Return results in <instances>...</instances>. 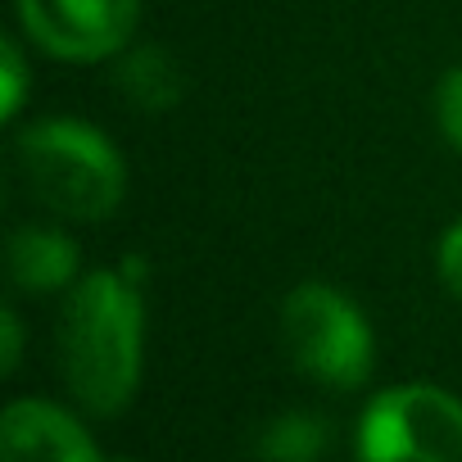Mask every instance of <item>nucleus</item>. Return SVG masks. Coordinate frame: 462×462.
I'll return each instance as SVG.
<instances>
[{"instance_id": "1", "label": "nucleus", "mask_w": 462, "mask_h": 462, "mask_svg": "<svg viewBox=\"0 0 462 462\" xmlns=\"http://www.w3.org/2000/svg\"><path fill=\"white\" fill-rule=\"evenodd\" d=\"M141 273H145L141 259L87 273L82 282L69 286L60 313L64 385L96 417L123 412L141 381V349H145Z\"/></svg>"}, {"instance_id": "2", "label": "nucleus", "mask_w": 462, "mask_h": 462, "mask_svg": "<svg viewBox=\"0 0 462 462\" xmlns=\"http://www.w3.org/2000/svg\"><path fill=\"white\" fill-rule=\"evenodd\" d=\"M14 163L37 204L73 222H100L123 204L127 163L114 141L78 118H46L19 132Z\"/></svg>"}, {"instance_id": "3", "label": "nucleus", "mask_w": 462, "mask_h": 462, "mask_svg": "<svg viewBox=\"0 0 462 462\" xmlns=\"http://www.w3.org/2000/svg\"><path fill=\"white\" fill-rule=\"evenodd\" d=\"M282 345L309 381L331 390L363 385L376 354L363 309L327 282H304L282 300Z\"/></svg>"}, {"instance_id": "4", "label": "nucleus", "mask_w": 462, "mask_h": 462, "mask_svg": "<svg viewBox=\"0 0 462 462\" xmlns=\"http://www.w3.org/2000/svg\"><path fill=\"white\" fill-rule=\"evenodd\" d=\"M358 462H462V399L439 385L381 390L358 421Z\"/></svg>"}, {"instance_id": "5", "label": "nucleus", "mask_w": 462, "mask_h": 462, "mask_svg": "<svg viewBox=\"0 0 462 462\" xmlns=\"http://www.w3.org/2000/svg\"><path fill=\"white\" fill-rule=\"evenodd\" d=\"M141 19V0H19L23 32L55 60L100 64L118 55Z\"/></svg>"}, {"instance_id": "6", "label": "nucleus", "mask_w": 462, "mask_h": 462, "mask_svg": "<svg viewBox=\"0 0 462 462\" xmlns=\"http://www.w3.org/2000/svg\"><path fill=\"white\" fill-rule=\"evenodd\" d=\"M0 462H100V453L60 403L14 399L0 417Z\"/></svg>"}, {"instance_id": "7", "label": "nucleus", "mask_w": 462, "mask_h": 462, "mask_svg": "<svg viewBox=\"0 0 462 462\" xmlns=\"http://www.w3.org/2000/svg\"><path fill=\"white\" fill-rule=\"evenodd\" d=\"M10 277L28 295L64 291L78 277V245L55 226H19L10 236Z\"/></svg>"}, {"instance_id": "8", "label": "nucleus", "mask_w": 462, "mask_h": 462, "mask_svg": "<svg viewBox=\"0 0 462 462\" xmlns=\"http://www.w3.org/2000/svg\"><path fill=\"white\" fill-rule=\"evenodd\" d=\"M114 78H118V91H123L136 109H150V114L172 109V105L181 100V91H186V82H181L172 55L159 51V46H136V51H127V55L118 60V73H114Z\"/></svg>"}, {"instance_id": "9", "label": "nucleus", "mask_w": 462, "mask_h": 462, "mask_svg": "<svg viewBox=\"0 0 462 462\" xmlns=\"http://www.w3.org/2000/svg\"><path fill=\"white\" fill-rule=\"evenodd\" d=\"M327 421L313 412H277L273 421L259 426L254 435V457L259 462H318L327 453Z\"/></svg>"}, {"instance_id": "10", "label": "nucleus", "mask_w": 462, "mask_h": 462, "mask_svg": "<svg viewBox=\"0 0 462 462\" xmlns=\"http://www.w3.org/2000/svg\"><path fill=\"white\" fill-rule=\"evenodd\" d=\"M0 118L14 123L19 109H23V96H28V60L19 51V42H5L0 46Z\"/></svg>"}, {"instance_id": "11", "label": "nucleus", "mask_w": 462, "mask_h": 462, "mask_svg": "<svg viewBox=\"0 0 462 462\" xmlns=\"http://www.w3.org/2000/svg\"><path fill=\"white\" fill-rule=\"evenodd\" d=\"M435 118H439V132L448 136V145L462 150V64L444 73V82L435 91Z\"/></svg>"}, {"instance_id": "12", "label": "nucleus", "mask_w": 462, "mask_h": 462, "mask_svg": "<svg viewBox=\"0 0 462 462\" xmlns=\"http://www.w3.org/2000/svg\"><path fill=\"white\" fill-rule=\"evenodd\" d=\"M435 268H439V282L448 286L453 300H462V217L439 236V250H435Z\"/></svg>"}, {"instance_id": "13", "label": "nucleus", "mask_w": 462, "mask_h": 462, "mask_svg": "<svg viewBox=\"0 0 462 462\" xmlns=\"http://www.w3.org/2000/svg\"><path fill=\"white\" fill-rule=\"evenodd\" d=\"M0 367L5 372H14L19 367V349H23V331H19V318H14V309H5L0 313Z\"/></svg>"}]
</instances>
